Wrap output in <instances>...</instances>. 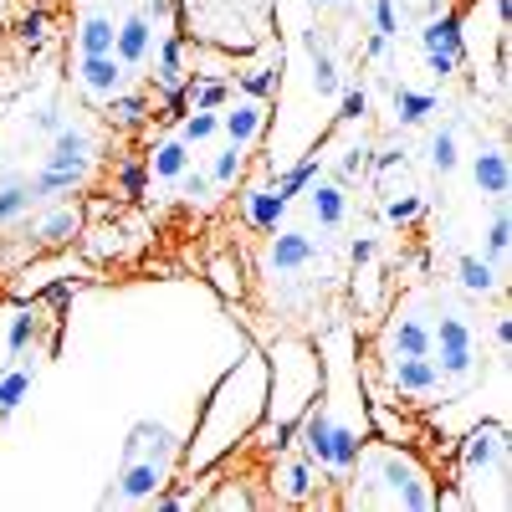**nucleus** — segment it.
I'll return each instance as SVG.
<instances>
[{
    "mask_svg": "<svg viewBox=\"0 0 512 512\" xmlns=\"http://www.w3.org/2000/svg\"><path fill=\"white\" fill-rule=\"evenodd\" d=\"M369 369L395 405L436 410L472 395L487 374V318L446 277L405 282L369 338Z\"/></svg>",
    "mask_w": 512,
    "mask_h": 512,
    "instance_id": "f257e3e1",
    "label": "nucleus"
},
{
    "mask_svg": "<svg viewBox=\"0 0 512 512\" xmlns=\"http://www.w3.org/2000/svg\"><path fill=\"white\" fill-rule=\"evenodd\" d=\"M57 67L93 113L134 123L180 82V0H67Z\"/></svg>",
    "mask_w": 512,
    "mask_h": 512,
    "instance_id": "f03ea898",
    "label": "nucleus"
},
{
    "mask_svg": "<svg viewBox=\"0 0 512 512\" xmlns=\"http://www.w3.org/2000/svg\"><path fill=\"white\" fill-rule=\"evenodd\" d=\"M354 349H359V338L349 323H333L318 338V395L297 415V456H308L318 466V477L328 482L344 477L364 436H374Z\"/></svg>",
    "mask_w": 512,
    "mask_h": 512,
    "instance_id": "7ed1b4c3",
    "label": "nucleus"
},
{
    "mask_svg": "<svg viewBox=\"0 0 512 512\" xmlns=\"http://www.w3.org/2000/svg\"><path fill=\"white\" fill-rule=\"evenodd\" d=\"M338 502L364 512H436L441 487L420 451L384 436H364L349 472L338 477Z\"/></svg>",
    "mask_w": 512,
    "mask_h": 512,
    "instance_id": "20e7f679",
    "label": "nucleus"
},
{
    "mask_svg": "<svg viewBox=\"0 0 512 512\" xmlns=\"http://www.w3.org/2000/svg\"><path fill=\"white\" fill-rule=\"evenodd\" d=\"M52 349H57V318L47 303H26V297L0 303V415H11L31 395Z\"/></svg>",
    "mask_w": 512,
    "mask_h": 512,
    "instance_id": "39448f33",
    "label": "nucleus"
},
{
    "mask_svg": "<svg viewBox=\"0 0 512 512\" xmlns=\"http://www.w3.org/2000/svg\"><path fill=\"white\" fill-rule=\"evenodd\" d=\"M451 507H487V512H507L512 507V441H507V420L472 425V431L461 436Z\"/></svg>",
    "mask_w": 512,
    "mask_h": 512,
    "instance_id": "423d86ee",
    "label": "nucleus"
},
{
    "mask_svg": "<svg viewBox=\"0 0 512 512\" xmlns=\"http://www.w3.org/2000/svg\"><path fill=\"white\" fill-rule=\"evenodd\" d=\"M180 21H190L200 41H221V47H246L256 36L251 0H180Z\"/></svg>",
    "mask_w": 512,
    "mask_h": 512,
    "instance_id": "0eeeda50",
    "label": "nucleus"
},
{
    "mask_svg": "<svg viewBox=\"0 0 512 512\" xmlns=\"http://www.w3.org/2000/svg\"><path fill=\"white\" fill-rule=\"evenodd\" d=\"M11 11H16V0H0V31H6V21H11Z\"/></svg>",
    "mask_w": 512,
    "mask_h": 512,
    "instance_id": "6e6552de",
    "label": "nucleus"
},
{
    "mask_svg": "<svg viewBox=\"0 0 512 512\" xmlns=\"http://www.w3.org/2000/svg\"><path fill=\"white\" fill-rule=\"evenodd\" d=\"M0 103H6V93H0Z\"/></svg>",
    "mask_w": 512,
    "mask_h": 512,
    "instance_id": "1a4fd4ad",
    "label": "nucleus"
}]
</instances>
